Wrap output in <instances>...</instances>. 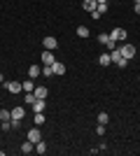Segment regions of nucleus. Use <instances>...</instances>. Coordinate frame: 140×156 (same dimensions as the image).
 <instances>
[{
	"label": "nucleus",
	"instance_id": "bb28decb",
	"mask_svg": "<svg viewBox=\"0 0 140 156\" xmlns=\"http://www.w3.org/2000/svg\"><path fill=\"white\" fill-rule=\"evenodd\" d=\"M133 12H135V14H140V5H133Z\"/></svg>",
	"mask_w": 140,
	"mask_h": 156
},
{
	"label": "nucleus",
	"instance_id": "412c9836",
	"mask_svg": "<svg viewBox=\"0 0 140 156\" xmlns=\"http://www.w3.org/2000/svg\"><path fill=\"white\" fill-rule=\"evenodd\" d=\"M77 35H80V37H89V28L87 26H77Z\"/></svg>",
	"mask_w": 140,
	"mask_h": 156
},
{
	"label": "nucleus",
	"instance_id": "f8f14e48",
	"mask_svg": "<svg viewBox=\"0 0 140 156\" xmlns=\"http://www.w3.org/2000/svg\"><path fill=\"white\" fill-rule=\"evenodd\" d=\"M45 107H47V103L42 100V98H38L33 103V112H45Z\"/></svg>",
	"mask_w": 140,
	"mask_h": 156
},
{
	"label": "nucleus",
	"instance_id": "c85d7f7f",
	"mask_svg": "<svg viewBox=\"0 0 140 156\" xmlns=\"http://www.w3.org/2000/svg\"><path fill=\"white\" fill-rule=\"evenodd\" d=\"M96 2H107V0H96Z\"/></svg>",
	"mask_w": 140,
	"mask_h": 156
},
{
	"label": "nucleus",
	"instance_id": "f03ea898",
	"mask_svg": "<svg viewBox=\"0 0 140 156\" xmlns=\"http://www.w3.org/2000/svg\"><path fill=\"white\" fill-rule=\"evenodd\" d=\"M98 42H100V44H105L110 51H112V49H117V42H114V40L110 37L107 33H100V35H98Z\"/></svg>",
	"mask_w": 140,
	"mask_h": 156
},
{
	"label": "nucleus",
	"instance_id": "1a4fd4ad",
	"mask_svg": "<svg viewBox=\"0 0 140 156\" xmlns=\"http://www.w3.org/2000/svg\"><path fill=\"white\" fill-rule=\"evenodd\" d=\"M59 47V42H56V37H45V49H49V51H54Z\"/></svg>",
	"mask_w": 140,
	"mask_h": 156
},
{
	"label": "nucleus",
	"instance_id": "a878e982",
	"mask_svg": "<svg viewBox=\"0 0 140 156\" xmlns=\"http://www.w3.org/2000/svg\"><path fill=\"white\" fill-rule=\"evenodd\" d=\"M2 130H12V119H9V121H2Z\"/></svg>",
	"mask_w": 140,
	"mask_h": 156
},
{
	"label": "nucleus",
	"instance_id": "dca6fc26",
	"mask_svg": "<svg viewBox=\"0 0 140 156\" xmlns=\"http://www.w3.org/2000/svg\"><path fill=\"white\" fill-rule=\"evenodd\" d=\"M98 63H100V65H110V63H112L110 54H100V56H98Z\"/></svg>",
	"mask_w": 140,
	"mask_h": 156
},
{
	"label": "nucleus",
	"instance_id": "7ed1b4c3",
	"mask_svg": "<svg viewBox=\"0 0 140 156\" xmlns=\"http://www.w3.org/2000/svg\"><path fill=\"white\" fill-rule=\"evenodd\" d=\"M42 65H54L56 63V58H54V51H49V49H45V51H42Z\"/></svg>",
	"mask_w": 140,
	"mask_h": 156
},
{
	"label": "nucleus",
	"instance_id": "aec40b11",
	"mask_svg": "<svg viewBox=\"0 0 140 156\" xmlns=\"http://www.w3.org/2000/svg\"><path fill=\"white\" fill-rule=\"evenodd\" d=\"M107 121H110V114H107V112H100V114H98V124L107 126Z\"/></svg>",
	"mask_w": 140,
	"mask_h": 156
},
{
	"label": "nucleus",
	"instance_id": "ddd939ff",
	"mask_svg": "<svg viewBox=\"0 0 140 156\" xmlns=\"http://www.w3.org/2000/svg\"><path fill=\"white\" fill-rule=\"evenodd\" d=\"M52 70H54V75H63V72H66V65L61 63V61H56V63L52 65Z\"/></svg>",
	"mask_w": 140,
	"mask_h": 156
},
{
	"label": "nucleus",
	"instance_id": "39448f33",
	"mask_svg": "<svg viewBox=\"0 0 140 156\" xmlns=\"http://www.w3.org/2000/svg\"><path fill=\"white\" fill-rule=\"evenodd\" d=\"M26 140H31V142H40V140H42V133H40V130H38V128H31V130H28V135H26Z\"/></svg>",
	"mask_w": 140,
	"mask_h": 156
},
{
	"label": "nucleus",
	"instance_id": "b1692460",
	"mask_svg": "<svg viewBox=\"0 0 140 156\" xmlns=\"http://www.w3.org/2000/svg\"><path fill=\"white\" fill-rule=\"evenodd\" d=\"M96 12L105 14V12H107V2H98V7H96Z\"/></svg>",
	"mask_w": 140,
	"mask_h": 156
},
{
	"label": "nucleus",
	"instance_id": "9b49d317",
	"mask_svg": "<svg viewBox=\"0 0 140 156\" xmlns=\"http://www.w3.org/2000/svg\"><path fill=\"white\" fill-rule=\"evenodd\" d=\"M23 117H26V110H23V107H14L12 110V119H21V121H23Z\"/></svg>",
	"mask_w": 140,
	"mask_h": 156
},
{
	"label": "nucleus",
	"instance_id": "4be33fe9",
	"mask_svg": "<svg viewBox=\"0 0 140 156\" xmlns=\"http://www.w3.org/2000/svg\"><path fill=\"white\" fill-rule=\"evenodd\" d=\"M42 75H45V77H52V75H54L52 65H42Z\"/></svg>",
	"mask_w": 140,
	"mask_h": 156
},
{
	"label": "nucleus",
	"instance_id": "0eeeda50",
	"mask_svg": "<svg viewBox=\"0 0 140 156\" xmlns=\"http://www.w3.org/2000/svg\"><path fill=\"white\" fill-rule=\"evenodd\" d=\"M40 75H42V68H40V65H31V68H28V77H31V79H35V77H40Z\"/></svg>",
	"mask_w": 140,
	"mask_h": 156
},
{
	"label": "nucleus",
	"instance_id": "2eb2a0df",
	"mask_svg": "<svg viewBox=\"0 0 140 156\" xmlns=\"http://www.w3.org/2000/svg\"><path fill=\"white\" fill-rule=\"evenodd\" d=\"M35 151H38V154H47V142H45V140L35 142Z\"/></svg>",
	"mask_w": 140,
	"mask_h": 156
},
{
	"label": "nucleus",
	"instance_id": "a211bd4d",
	"mask_svg": "<svg viewBox=\"0 0 140 156\" xmlns=\"http://www.w3.org/2000/svg\"><path fill=\"white\" fill-rule=\"evenodd\" d=\"M12 119V110H0V121H9Z\"/></svg>",
	"mask_w": 140,
	"mask_h": 156
},
{
	"label": "nucleus",
	"instance_id": "423d86ee",
	"mask_svg": "<svg viewBox=\"0 0 140 156\" xmlns=\"http://www.w3.org/2000/svg\"><path fill=\"white\" fill-rule=\"evenodd\" d=\"M5 89L9 93H19V91H23V86L19 84V82H5Z\"/></svg>",
	"mask_w": 140,
	"mask_h": 156
},
{
	"label": "nucleus",
	"instance_id": "c756f323",
	"mask_svg": "<svg viewBox=\"0 0 140 156\" xmlns=\"http://www.w3.org/2000/svg\"><path fill=\"white\" fill-rule=\"evenodd\" d=\"M133 2H135V5H140V0H133Z\"/></svg>",
	"mask_w": 140,
	"mask_h": 156
},
{
	"label": "nucleus",
	"instance_id": "5701e85b",
	"mask_svg": "<svg viewBox=\"0 0 140 156\" xmlns=\"http://www.w3.org/2000/svg\"><path fill=\"white\" fill-rule=\"evenodd\" d=\"M35 124H38V126L45 124V114H42V112H35Z\"/></svg>",
	"mask_w": 140,
	"mask_h": 156
},
{
	"label": "nucleus",
	"instance_id": "9d476101",
	"mask_svg": "<svg viewBox=\"0 0 140 156\" xmlns=\"http://www.w3.org/2000/svg\"><path fill=\"white\" fill-rule=\"evenodd\" d=\"M35 98H42V100H47V96H49V91H47V86H38L35 89Z\"/></svg>",
	"mask_w": 140,
	"mask_h": 156
},
{
	"label": "nucleus",
	"instance_id": "6e6552de",
	"mask_svg": "<svg viewBox=\"0 0 140 156\" xmlns=\"http://www.w3.org/2000/svg\"><path fill=\"white\" fill-rule=\"evenodd\" d=\"M33 151H35V144L31 140H26V142L21 144V154H33Z\"/></svg>",
	"mask_w": 140,
	"mask_h": 156
},
{
	"label": "nucleus",
	"instance_id": "6ab92c4d",
	"mask_svg": "<svg viewBox=\"0 0 140 156\" xmlns=\"http://www.w3.org/2000/svg\"><path fill=\"white\" fill-rule=\"evenodd\" d=\"M21 86H23V91H26V93H28V91H35V89H33V79H31V77H28Z\"/></svg>",
	"mask_w": 140,
	"mask_h": 156
},
{
	"label": "nucleus",
	"instance_id": "f257e3e1",
	"mask_svg": "<svg viewBox=\"0 0 140 156\" xmlns=\"http://www.w3.org/2000/svg\"><path fill=\"white\" fill-rule=\"evenodd\" d=\"M119 51H121V56H124V58H133L135 56V44H131V42H124V44L119 47Z\"/></svg>",
	"mask_w": 140,
	"mask_h": 156
},
{
	"label": "nucleus",
	"instance_id": "20e7f679",
	"mask_svg": "<svg viewBox=\"0 0 140 156\" xmlns=\"http://www.w3.org/2000/svg\"><path fill=\"white\" fill-rule=\"evenodd\" d=\"M110 37H112L114 42H124V40H126V30H124V28H114V30L110 33Z\"/></svg>",
	"mask_w": 140,
	"mask_h": 156
},
{
	"label": "nucleus",
	"instance_id": "7c9ffc66",
	"mask_svg": "<svg viewBox=\"0 0 140 156\" xmlns=\"http://www.w3.org/2000/svg\"><path fill=\"white\" fill-rule=\"evenodd\" d=\"M138 82H140V77H138Z\"/></svg>",
	"mask_w": 140,
	"mask_h": 156
},
{
	"label": "nucleus",
	"instance_id": "393cba45",
	"mask_svg": "<svg viewBox=\"0 0 140 156\" xmlns=\"http://www.w3.org/2000/svg\"><path fill=\"white\" fill-rule=\"evenodd\" d=\"M96 133H98V135H105V124H98V126H96Z\"/></svg>",
	"mask_w": 140,
	"mask_h": 156
},
{
	"label": "nucleus",
	"instance_id": "f3484780",
	"mask_svg": "<svg viewBox=\"0 0 140 156\" xmlns=\"http://www.w3.org/2000/svg\"><path fill=\"white\" fill-rule=\"evenodd\" d=\"M35 100H38V98H35V93H33V91H28L26 96H23V103H26V105H33Z\"/></svg>",
	"mask_w": 140,
	"mask_h": 156
},
{
	"label": "nucleus",
	"instance_id": "4468645a",
	"mask_svg": "<svg viewBox=\"0 0 140 156\" xmlns=\"http://www.w3.org/2000/svg\"><path fill=\"white\" fill-rule=\"evenodd\" d=\"M82 7H84L87 12H93V9L98 7V2H96V0H84V2H82Z\"/></svg>",
	"mask_w": 140,
	"mask_h": 156
},
{
	"label": "nucleus",
	"instance_id": "cd10ccee",
	"mask_svg": "<svg viewBox=\"0 0 140 156\" xmlns=\"http://www.w3.org/2000/svg\"><path fill=\"white\" fill-rule=\"evenodd\" d=\"M0 84H5V77H2V75H0Z\"/></svg>",
	"mask_w": 140,
	"mask_h": 156
}]
</instances>
